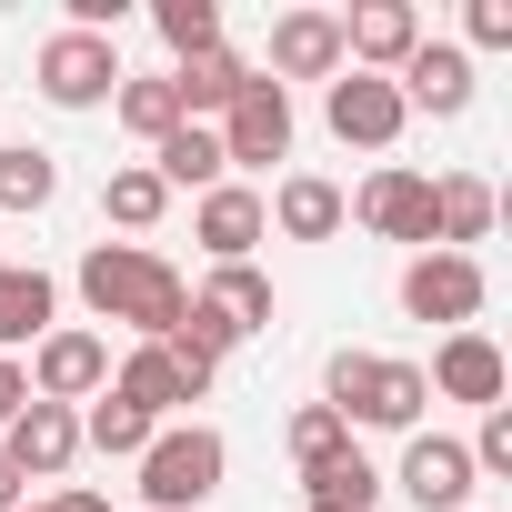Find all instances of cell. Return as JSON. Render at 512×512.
<instances>
[{
	"mask_svg": "<svg viewBox=\"0 0 512 512\" xmlns=\"http://www.w3.org/2000/svg\"><path fill=\"white\" fill-rule=\"evenodd\" d=\"M81 302H91L101 322H131L141 342H171V322L191 312L181 272H171V262H151V251H131V241H101L91 262H81Z\"/></svg>",
	"mask_w": 512,
	"mask_h": 512,
	"instance_id": "cell-1",
	"label": "cell"
},
{
	"mask_svg": "<svg viewBox=\"0 0 512 512\" xmlns=\"http://www.w3.org/2000/svg\"><path fill=\"white\" fill-rule=\"evenodd\" d=\"M432 402V382L412 362H382V352H332V412L342 422H382V432H412Z\"/></svg>",
	"mask_w": 512,
	"mask_h": 512,
	"instance_id": "cell-2",
	"label": "cell"
},
{
	"mask_svg": "<svg viewBox=\"0 0 512 512\" xmlns=\"http://www.w3.org/2000/svg\"><path fill=\"white\" fill-rule=\"evenodd\" d=\"M221 432H201V422H181V432H151V452H141V502L151 512H201L211 492H221Z\"/></svg>",
	"mask_w": 512,
	"mask_h": 512,
	"instance_id": "cell-3",
	"label": "cell"
},
{
	"mask_svg": "<svg viewBox=\"0 0 512 512\" xmlns=\"http://www.w3.org/2000/svg\"><path fill=\"white\" fill-rule=\"evenodd\" d=\"M111 91H121V51H111L101 31L41 41V101H51V111H91V101H111Z\"/></svg>",
	"mask_w": 512,
	"mask_h": 512,
	"instance_id": "cell-4",
	"label": "cell"
},
{
	"mask_svg": "<svg viewBox=\"0 0 512 512\" xmlns=\"http://www.w3.org/2000/svg\"><path fill=\"white\" fill-rule=\"evenodd\" d=\"M402 312H412V322H472V312H482L472 251H422V262L402 272Z\"/></svg>",
	"mask_w": 512,
	"mask_h": 512,
	"instance_id": "cell-5",
	"label": "cell"
},
{
	"mask_svg": "<svg viewBox=\"0 0 512 512\" xmlns=\"http://www.w3.org/2000/svg\"><path fill=\"white\" fill-rule=\"evenodd\" d=\"M111 392H121V402H141V412L161 422L171 402H201V392H211V362H181L171 342H141V352L111 372Z\"/></svg>",
	"mask_w": 512,
	"mask_h": 512,
	"instance_id": "cell-6",
	"label": "cell"
},
{
	"mask_svg": "<svg viewBox=\"0 0 512 512\" xmlns=\"http://www.w3.org/2000/svg\"><path fill=\"white\" fill-rule=\"evenodd\" d=\"M292 151V101H282V81H251L231 111H221V161H282Z\"/></svg>",
	"mask_w": 512,
	"mask_h": 512,
	"instance_id": "cell-7",
	"label": "cell"
},
{
	"mask_svg": "<svg viewBox=\"0 0 512 512\" xmlns=\"http://www.w3.org/2000/svg\"><path fill=\"white\" fill-rule=\"evenodd\" d=\"M412 51H422L412 0H362V11L342 21V61H352V71H372V81H382V71H402Z\"/></svg>",
	"mask_w": 512,
	"mask_h": 512,
	"instance_id": "cell-8",
	"label": "cell"
},
{
	"mask_svg": "<svg viewBox=\"0 0 512 512\" xmlns=\"http://www.w3.org/2000/svg\"><path fill=\"white\" fill-rule=\"evenodd\" d=\"M0 452L21 462V482H31V472L51 482V472H71V452H81V412H71V402H41V392H31V402H21V422L0 432Z\"/></svg>",
	"mask_w": 512,
	"mask_h": 512,
	"instance_id": "cell-9",
	"label": "cell"
},
{
	"mask_svg": "<svg viewBox=\"0 0 512 512\" xmlns=\"http://www.w3.org/2000/svg\"><path fill=\"white\" fill-rule=\"evenodd\" d=\"M322 111H332V131H342V141H362V151H392V141H402V91H392V81H372V71H342Z\"/></svg>",
	"mask_w": 512,
	"mask_h": 512,
	"instance_id": "cell-10",
	"label": "cell"
},
{
	"mask_svg": "<svg viewBox=\"0 0 512 512\" xmlns=\"http://www.w3.org/2000/svg\"><path fill=\"white\" fill-rule=\"evenodd\" d=\"M101 382H111L101 332H41V362H31V392L41 402H91Z\"/></svg>",
	"mask_w": 512,
	"mask_h": 512,
	"instance_id": "cell-11",
	"label": "cell"
},
{
	"mask_svg": "<svg viewBox=\"0 0 512 512\" xmlns=\"http://www.w3.org/2000/svg\"><path fill=\"white\" fill-rule=\"evenodd\" d=\"M352 211H362L382 241H422V251H432V181H422V171H372Z\"/></svg>",
	"mask_w": 512,
	"mask_h": 512,
	"instance_id": "cell-12",
	"label": "cell"
},
{
	"mask_svg": "<svg viewBox=\"0 0 512 512\" xmlns=\"http://www.w3.org/2000/svg\"><path fill=\"white\" fill-rule=\"evenodd\" d=\"M402 492H412L422 512H462V502H472V452L442 442V432H412V452H402Z\"/></svg>",
	"mask_w": 512,
	"mask_h": 512,
	"instance_id": "cell-13",
	"label": "cell"
},
{
	"mask_svg": "<svg viewBox=\"0 0 512 512\" xmlns=\"http://www.w3.org/2000/svg\"><path fill=\"white\" fill-rule=\"evenodd\" d=\"M272 71L282 81H332L342 71V21L332 11H282L272 21Z\"/></svg>",
	"mask_w": 512,
	"mask_h": 512,
	"instance_id": "cell-14",
	"label": "cell"
},
{
	"mask_svg": "<svg viewBox=\"0 0 512 512\" xmlns=\"http://www.w3.org/2000/svg\"><path fill=\"white\" fill-rule=\"evenodd\" d=\"M392 91H402V111H432V121H452V111L472 101V61H462L452 41H422V51L402 61V81H392Z\"/></svg>",
	"mask_w": 512,
	"mask_h": 512,
	"instance_id": "cell-15",
	"label": "cell"
},
{
	"mask_svg": "<svg viewBox=\"0 0 512 512\" xmlns=\"http://www.w3.org/2000/svg\"><path fill=\"white\" fill-rule=\"evenodd\" d=\"M191 312H201L221 342H241V332H262V322H272V282L251 272V262H221L211 292H191Z\"/></svg>",
	"mask_w": 512,
	"mask_h": 512,
	"instance_id": "cell-16",
	"label": "cell"
},
{
	"mask_svg": "<svg viewBox=\"0 0 512 512\" xmlns=\"http://www.w3.org/2000/svg\"><path fill=\"white\" fill-rule=\"evenodd\" d=\"M191 231H201V251H211V262H241V251L272 231V211H262V191L221 181V191H201V221H191Z\"/></svg>",
	"mask_w": 512,
	"mask_h": 512,
	"instance_id": "cell-17",
	"label": "cell"
},
{
	"mask_svg": "<svg viewBox=\"0 0 512 512\" xmlns=\"http://www.w3.org/2000/svg\"><path fill=\"white\" fill-rule=\"evenodd\" d=\"M422 382H432V392H452V402H482V412H492V402H502V352H492L482 332H452V342L432 352V372H422Z\"/></svg>",
	"mask_w": 512,
	"mask_h": 512,
	"instance_id": "cell-18",
	"label": "cell"
},
{
	"mask_svg": "<svg viewBox=\"0 0 512 512\" xmlns=\"http://www.w3.org/2000/svg\"><path fill=\"white\" fill-rule=\"evenodd\" d=\"M241 91H251L241 51H191V61L171 71V101H181V121H191V111H231Z\"/></svg>",
	"mask_w": 512,
	"mask_h": 512,
	"instance_id": "cell-19",
	"label": "cell"
},
{
	"mask_svg": "<svg viewBox=\"0 0 512 512\" xmlns=\"http://www.w3.org/2000/svg\"><path fill=\"white\" fill-rule=\"evenodd\" d=\"M151 171H161V191H221V131H201V121H181L161 151H151Z\"/></svg>",
	"mask_w": 512,
	"mask_h": 512,
	"instance_id": "cell-20",
	"label": "cell"
},
{
	"mask_svg": "<svg viewBox=\"0 0 512 512\" xmlns=\"http://www.w3.org/2000/svg\"><path fill=\"white\" fill-rule=\"evenodd\" d=\"M151 432H161V422H151L141 402H121L111 382H101V392H91V412H81V442H91V452H121V462H141V452H151Z\"/></svg>",
	"mask_w": 512,
	"mask_h": 512,
	"instance_id": "cell-21",
	"label": "cell"
},
{
	"mask_svg": "<svg viewBox=\"0 0 512 512\" xmlns=\"http://www.w3.org/2000/svg\"><path fill=\"white\" fill-rule=\"evenodd\" d=\"M302 502H312V512H372V502H382V472H372L362 452H332V462L302 472Z\"/></svg>",
	"mask_w": 512,
	"mask_h": 512,
	"instance_id": "cell-22",
	"label": "cell"
},
{
	"mask_svg": "<svg viewBox=\"0 0 512 512\" xmlns=\"http://www.w3.org/2000/svg\"><path fill=\"white\" fill-rule=\"evenodd\" d=\"M51 272H21V262H0V352H11V342H41L51 332Z\"/></svg>",
	"mask_w": 512,
	"mask_h": 512,
	"instance_id": "cell-23",
	"label": "cell"
},
{
	"mask_svg": "<svg viewBox=\"0 0 512 512\" xmlns=\"http://www.w3.org/2000/svg\"><path fill=\"white\" fill-rule=\"evenodd\" d=\"M262 211H272L292 241H332V231H342V191H332V181H312V171H302V181H282V201H262Z\"/></svg>",
	"mask_w": 512,
	"mask_h": 512,
	"instance_id": "cell-24",
	"label": "cell"
},
{
	"mask_svg": "<svg viewBox=\"0 0 512 512\" xmlns=\"http://www.w3.org/2000/svg\"><path fill=\"white\" fill-rule=\"evenodd\" d=\"M492 231V181H432V241H482Z\"/></svg>",
	"mask_w": 512,
	"mask_h": 512,
	"instance_id": "cell-25",
	"label": "cell"
},
{
	"mask_svg": "<svg viewBox=\"0 0 512 512\" xmlns=\"http://www.w3.org/2000/svg\"><path fill=\"white\" fill-rule=\"evenodd\" d=\"M101 211H111L121 231H151V221L171 211V191H161V171H151V161H131V171H111V191H101Z\"/></svg>",
	"mask_w": 512,
	"mask_h": 512,
	"instance_id": "cell-26",
	"label": "cell"
},
{
	"mask_svg": "<svg viewBox=\"0 0 512 512\" xmlns=\"http://www.w3.org/2000/svg\"><path fill=\"white\" fill-rule=\"evenodd\" d=\"M51 191H61L51 151H31V141H21V151H0V211H41Z\"/></svg>",
	"mask_w": 512,
	"mask_h": 512,
	"instance_id": "cell-27",
	"label": "cell"
},
{
	"mask_svg": "<svg viewBox=\"0 0 512 512\" xmlns=\"http://www.w3.org/2000/svg\"><path fill=\"white\" fill-rule=\"evenodd\" d=\"M111 101H121V121H131V131H141L151 151H161V141L181 131V101H171V81H121Z\"/></svg>",
	"mask_w": 512,
	"mask_h": 512,
	"instance_id": "cell-28",
	"label": "cell"
},
{
	"mask_svg": "<svg viewBox=\"0 0 512 512\" xmlns=\"http://www.w3.org/2000/svg\"><path fill=\"white\" fill-rule=\"evenodd\" d=\"M332 452H352V422H342L332 402H302V412H292V462L312 472V462H332Z\"/></svg>",
	"mask_w": 512,
	"mask_h": 512,
	"instance_id": "cell-29",
	"label": "cell"
},
{
	"mask_svg": "<svg viewBox=\"0 0 512 512\" xmlns=\"http://www.w3.org/2000/svg\"><path fill=\"white\" fill-rule=\"evenodd\" d=\"M151 21H161V41H171L181 61H191V51H221V11H211V0H161Z\"/></svg>",
	"mask_w": 512,
	"mask_h": 512,
	"instance_id": "cell-30",
	"label": "cell"
},
{
	"mask_svg": "<svg viewBox=\"0 0 512 512\" xmlns=\"http://www.w3.org/2000/svg\"><path fill=\"white\" fill-rule=\"evenodd\" d=\"M462 452H472V472H512V412L492 402L482 412V442H462Z\"/></svg>",
	"mask_w": 512,
	"mask_h": 512,
	"instance_id": "cell-31",
	"label": "cell"
},
{
	"mask_svg": "<svg viewBox=\"0 0 512 512\" xmlns=\"http://www.w3.org/2000/svg\"><path fill=\"white\" fill-rule=\"evenodd\" d=\"M472 41L482 51H512V0H472Z\"/></svg>",
	"mask_w": 512,
	"mask_h": 512,
	"instance_id": "cell-32",
	"label": "cell"
},
{
	"mask_svg": "<svg viewBox=\"0 0 512 512\" xmlns=\"http://www.w3.org/2000/svg\"><path fill=\"white\" fill-rule=\"evenodd\" d=\"M21 402H31V372H21L11 352H0V432H11V422H21Z\"/></svg>",
	"mask_w": 512,
	"mask_h": 512,
	"instance_id": "cell-33",
	"label": "cell"
},
{
	"mask_svg": "<svg viewBox=\"0 0 512 512\" xmlns=\"http://www.w3.org/2000/svg\"><path fill=\"white\" fill-rule=\"evenodd\" d=\"M0 512H21V462L0 452Z\"/></svg>",
	"mask_w": 512,
	"mask_h": 512,
	"instance_id": "cell-34",
	"label": "cell"
},
{
	"mask_svg": "<svg viewBox=\"0 0 512 512\" xmlns=\"http://www.w3.org/2000/svg\"><path fill=\"white\" fill-rule=\"evenodd\" d=\"M51 512H111V502H101V492H61Z\"/></svg>",
	"mask_w": 512,
	"mask_h": 512,
	"instance_id": "cell-35",
	"label": "cell"
}]
</instances>
